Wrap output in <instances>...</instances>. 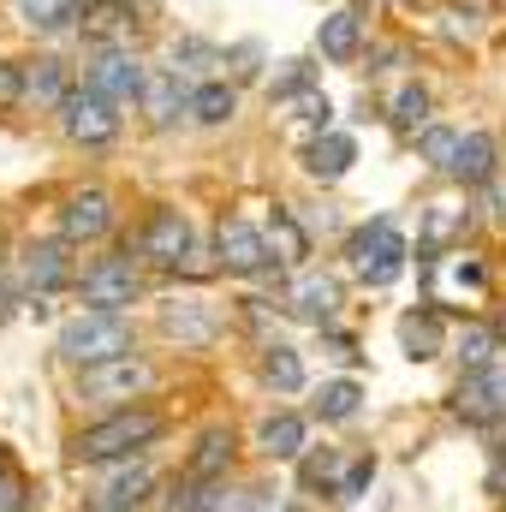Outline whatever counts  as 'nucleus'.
<instances>
[{"label":"nucleus","mask_w":506,"mask_h":512,"mask_svg":"<svg viewBox=\"0 0 506 512\" xmlns=\"http://www.w3.org/2000/svg\"><path fill=\"white\" fill-rule=\"evenodd\" d=\"M346 459H352L346 447H310L292 471H298L304 495H322V501H328V495H334V483H340V471H346Z\"/></svg>","instance_id":"obj_35"},{"label":"nucleus","mask_w":506,"mask_h":512,"mask_svg":"<svg viewBox=\"0 0 506 512\" xmlns=\"http://www.w3.org/2000/svg\"><path fill=\"white\" fill-rule=\"evenodd\" d=\"M137 352V316L126 310H72L54 334V358L78 376V370H96V364H114Z\"/></svg>","instance_id":"obj_2"},{"label":"nucleus","mask_w":506,"mask_h":512,"mask_svg":"<svg viewBox=\"0 0 506 512\" xmlns=\"http://www.w3.org/2000/svg\"><path fill=\"white\" fill-rule=\"evenodd\" d=\"M78 245H66L60 233L54 239H30V245H18L12 256V274H18V292H24V304L30 298H54V292H72L78 286Z\"/></svg>","instance_id":"obj_11"},{"label":"nucleus","mask_w":506,"mask_h":512,"mask_svg":"<svg viewBox=\"0 0 506 512\" xmlns=\"http://www.w3.org/2000/svg\"><path fill=\"white\" fill-rule=\"evenodd\" d=\"M399 66H411V48H405V42H370V48H364V72H370V78H387V72H399Z\"/></svg>","instance_id":"obj_43"},{"label":"nucleus","mask_w":506,"mask_h":512,"mask_svg":"<svg viewBox=\"0 0 506 512\" xmlns=\"http://www.w3.org/2000/svg\"><path fill=\"white\" fill-rule=\"evenodd\" d=\"M477 203H483L489 227H501V233H506V173L495 179V185H483V191H477Z\"/></svg>","instance_id":"obj_46"},{"label":"nucleus","mask_w":506,"mask_h":512,"mask_svg":"<svg viewBox=\"0 0 506 512\" xmlns=\"http://www.w3.org/2000/svg\"><path fill=\"white\" fill-rule=\"evenodd\" d=\"M167 411L155 399H137L120 411H96L90 423H78L66 435V465L72 471H96V465H120V459H143L167 441Z\"/></svg>","instance_id":"obj_1"},{"label":"nucleus","mask_w":506,"mask_h":512,"mask_svg":"<svg viewBox=\"0 0 506 512\" xmlns=\"http://www.w3.org/2000/svg\"><path fill=\"white\" fill-rule=\"evenodd\" d=\"M54 233L66 239V245H78V251H96V245H108L114 233H120V203H114V191L108 185H72L60 203H54Z\"/></svg>","instance_id":"obj_9"},{"label":"nucleus","mask_w":506,"mask_h":512,"mask_svg":"<svg viewBox=\"0 0 506 512\" xmlns=\"http://www.w3.org/2000/svg\"><path fill=\"white\" fill-rule=\"evenodd\" d=\"M381 459L364 447V453H352L346 459V471H340V483H334V495H328V507H352V501H364L370 495V483H376Z\"/></svg>","instance_id":"obj_38"},{"label":"nucleus","mask_w":506,"mask_h":512,"mask_svg":"<svg viewBox=\"0 0 506 512\" xmlns=\"http://www.w3.org/2000/svg\"><path fill=\"white\" fill-rule=\"evenodd\" d=\"M268 245H274V256H280L292 274L310 268V251H316V239H310V227L298 221L292 203H274V209H268Z\"/></svg>","instance_id":"obj_28"},{"label":"nucleus","mask_w":506,"mask_h":512,"mask_svg":"<svg viewBox=\"0 0 506 512\" xmlns=\"http://www.w3.org/2000/svg\"><path fill=\"white\" fill-rule=\"evenodd\" d=\"M203 495H209V483H197V477H167L161 483V495H155V507L149 512H203Z\"/></svg>","instance_id":"obj_40"},{"label":"nucleus","mask_w":506,"mask_h":512,"mask_svg":"<svg viewBox=\"0 0 506 512\" xmlns=\"http://www.w3.org/2000/svg\"><path fill=\"white\" fill-rule=\"evenodd\" d=\"M256 501H262V483L227 477V483H209V495H203V512H256Z\"/></svg>","instance_id":"obj_39"},{"label":"nucleus","mask_w":506,"mask_h":512,"mask_svg":"<svg viewBox=\"0 0 506 512\" xmlns=\"http://www.w3.org/2000/svg\"><path fill=\"white\" fill-rule=\"evenodd\" d=\"M298 161H304V179H310V185L334 191V185L358 167V137H352L346 126L316 131V137H304V143H298Z\"/></svg>","instance_id":"obj_19"},{"label":"nucleus","mask_w":506,"mask_h":512,"mask_svg":"<svg viewBox=\"0 0 506 512\" xmlns=\"http://www.w3.org/2000/svg\"><path fill=\"white\" fill-rule=\"evenodd\" d=\"M161 387V364L149 352H126L114 364H96V370H78L72 382V399L90 405V411H120V405H137V399H155Z\"/></svg>","instance_id":"obj_5"},{"label":"nucleus","mask_w":506,"mask_h":512,"mask_svg":"<svg viewBox=\"0 0 506 512\" xmlns=\"http://www.w3.org/2000/svg\"><path fill=\"white\" fill-rule=\"evenodd\" d=\"M441 262L453 268V280H459V286H471V292H489V262H483V251H465V245H459V251H447Z\"/></svg>","instance_id":"obj_42"},{"label":"nucleus","mask_w":506,"mask_h":512,"mask_svg":"<svg viewBox=\"0 0 506 512\" xmlns=\"http://www.w3.org/2000/svg\"><path fill=\"white\" fill-rule=\"evenodd\" d=\"M435 30H441L453 48H477L483 30H489V12H483V6H465V0H441V6H435Z\"/></svg>","instance_id":"obj_34"},{"label":"nucleus","mask_w":506,"mask_h":512,"mask_svg":"<svg viewBox=\"0 0 506 512\" xmlns=\"http://www.w3.org/2000/svg\"><path fill=\"white\" fill-rule=\"evenodd\" d=\"M54 126H60V137H66L72 149H114V143H120V131H126V108L78 84V90H72V102L54 114Z\"/></svg>","instance_id":"obj_12"},{"label":"nucleus","mask_w":506,"mask_h":512,"mask_svg":"<svg viewBox=\"0 0 506 512\" xmlns=\"http://www.w3.org/2000/svg\"><path fill=\"white\" fill-rule=\"evenodd\" d=\"M137 36H143L137 0H90L84 6V24H78L84 48H137Z\"/></svg>","instance_id":"obj_21"},{"label":"nucleus","mask_w":506,"mask_h":512,"mask_svg":"<svg viewBox=\"0 0 506 512\" xmlns=\"http://www.w3.org/2000/svg\"><path fill=\"white\" fill-rule=\"evenodd\" d=\"M465 6H483V12H495V0H465Z\"/></svg>","instance_id":"obj_51"},{"label":"nucleus","mask_w":506,"mask_h":512,"mask_svg":"<svg viewBox=\"0 0 506 512\" xmlns=\"http://www.w3.org/2000/svg\"><path fill=\"white\" fill-rule=\"evenodd\" d=\"M6 465H12V459H6V447H0V471H6Z\"/></svg>","instance_id":"obj_53"},{"label":"nucleus","mask_w":506,"mask_h":512,"mask_svg":"<svg viewBox=\"0 0 506 512\" xmlns=\"http://www.w3.org/2000/svg\"><path fill=\"white\" fill-rule=\"evenodd\" d=\"M227 334V310L203 292H167L155 304V340L167 352H215Z\"/></svg>","instance_id":"obj_6"},{"label":"nucleus","mask_w":506,"mask_h":512,"mask_svg":"<svg viewBox=\"0 0 506 512\" xmlns=\"http://www.w3.org/2000/svg\"><path fill=\"white\" fill-rule=\"evenodd\" d=\"M495 441H501V447H506V429H501V435H495Z\"/></svg>","instance_id":"obj_55"},{"label":"nucleus","mask_w":506,"mask_h":512,"mask_svg":"<svg viewBox=\"0 0 506 512\" xmlns=\"http://www.w3.org/2000/svg\"><path fill=\"white\" fill-rule=\"evenodd\" d=\"M292 120H298V131H304V137L334 131V102H328L322 90H310V96H298V102H292ZM304 137H298V143H304Z\"/></svg>","instance_id":"obj_41"},{"label":"nucleus","mask_w":506,"mask_h":512,"mask_svg":"<svg viewBox=\"0 0 506 512\" xmlns=\"http://www.w3.org/2000/svg\"><path fill=\"white\" fill-rule=\"evenodd\" d=\"M256 60H262V48H256V42H233V48H227V66H233V72H239L245 84H251L256 72H262ZM239 78H233V84H239Z\"/></svg>","instance_id":"obj_47"},{"label":"nucleus","mask_w":506,"mask_h":512,"mask_svg":"<svg viewBox=\"0 0 506 512\" xmlns=\"http://www.w3.org/2000/svg\"><path fill=\"white\" fill-rule=\"evenodd\" d=\"M0 512H36V507H30V483H24V471H18V465H6V471H0Z\"/></svg>","instance_id":"obj_44"},{"label":"nucleus","mask_w":506,"mask_h":512,"mask_svg":"<svg viewBox=\"0 0 506 512\" xmlns=\"http://www.w3.org/2000/svg\"><path fill=\"white\" fill-rule=\"evenodd\" d=\"M18 304H24V292H18V274H12V268H0V328L12 322V310H18Z\"/></svg>","instance_id":"obj_49"},{"label":"nucleus","mask_w":506,"mask_h":512,"mask_svg":"<svg viewBox=\"0 0 506 512\" xmlns=\"http://www.w3.org/2000/svg\"><path fill=\"white\" fill-rule=\"evenodd\" d=\"M453 364H459V376H483V370H495L506 358L501 346V328H495V316H465L459 328H453Z\"/></svg>","instance_id":"obj_23"},{"label":"nucleus","mask_w":506,"mask_h":512,"mask_svg":"<svg viewBox=\"0 0 506 512\" xmlns=\"http://www.w3.org/2000/svg\"><path fill=\"white\" fill-rule=\"evenodd\" d=\"M126 245L143 268L173 274V268L191 256V245H197V227H191V215H185L179 203H149V209L137 215V227H131Z\"/></svg>","instance_id":"obj_8"},{"label":"nucleus","mask_w":506,"mask_h":512,"mask_svg":"<svg viewBox=\"0 0 506 512\" xmlns=\"http://www.w3.org/2000/svg\"><path fill=\"white\" fill-rule=\"evenodd\" d=\"M346 6H352L358 18H376V12H381V0H346Z\"/></svg>","instance_id":"obj_50"},{"label":"nucleus","mask_w":506,"mask_h":512,"mask_svg":"<svg viewBox=\"0 0 506 512\" xmlns=\"http://www.w3.org/2000/svg\"><path fill=\"white\" fill-rule=\"evenodd\" d=\"M215 256H221V274L227 280H262L274 292L292 280V268L268 245V227H256L251 215H221L215 221Z\"/></svg>","instance_id":"obj_4"},{"label":"nucleus","mask_w":506,"mask_h":512,"mask_svg":"<svg viewBox=\"0 0 506 512\" xmlns=\"http://www.w3.org/2000/svg\"><path fill=\"white\" fill-rule=\"evenodd\" d=\"M393 233H399V221H393V215H370V221L346 227V233H340V256H346V268L358 274L376 251H387V239H393Z\"/></svg>","instance_id":"obj_33"},{"label":"nucleus","mask_w":506,"mask_h":512,"mask_svg":"<svg viewBox=\"0 0 506 512\" xmlns=\"http://www.w3.org/2000/svg\"><path fill=\"white\" fill-rule=\"evenodd\" d=\"M149 72H155V66H149L137 48H84V54H78V84L96 90V96H108V102H120L126 114L143 102Z\"/></svg>","instance_id":"obj_10"},{"label":"nucleus","mask_w":506,"mask_h":512,"mask_svg":"<svg viewBox=\"0 0 506 512\" xmlns=\"http://www.w3.org/2000/svg\"><path fill=\"white\" fill-rule=\"evenodd\" d=\"M495 328H501V346H506V310H501V316H495Z\"/></svg>","instance_id":"obj_52"},{"label":"nucleus","mask_w":506,"mask_h":512,"mask_svg":"<svg viewBox=\"0 0 506 512\" xmlns=\"http://www.w3.org/2000/svg\"><path fill=\"white\" fill-rule=\"evenodd\" d=\"M221 60H227V48H221V42H209V36H191V30H185V36H173V42H167V60H161V66H173V72H185L191 84H203Z\"/></svg>","instance_id":"obj_31"},{"label":"nucleus","mask_w":506,"mask_h":512,"mask_svg":"<svg viewBox=\"0 0 506 512\" xmlns=\"http://www.w3.org/2000/svg\"><path fill=\"white\" fill-rule=\"evenodd\" d=\"M471 221H477V209H453V203H429L423 209V233H417V262H435V256H447L465 233H471Z\"/></svg>","instance_id":"obj_27"},{"label":"nucleus","mask_w":506,"mask_h":512,"mask_svg":"<svg viewBox=\"0 0 506 512\" xmlns=\"http://www.w3.org/2000/svg\"><path fill=\"white\" fill-rule=\"evenodd\" d=\"M72 298H78V310H126V316H131L137 304H149L143 262L131 256V245L90 256V262L78 268V286H72Z\"/></svg>","instance_id":"obj_3"},{"label":"nucleus","mask_w":506,"mask_h":512,"mask_svg":"<svg viewBox=\"0 0 506 512\" xmlns=\"http://www.w3.org/2000/svg\"><path fill=\"white\" fill-rule=\"evenodd\" d=\"M256 376H262L268 393H280V399H292V393H304V387H310L304 352H298L292 340H268V346H256Z\"/></svg>","instance_id":"obj_26"},{"label":"nucleus","mask_w":506,"mask_h":512,"mask_svg":"<svg viewBox=\"0 0 506 512\" xmlns=\"http://www.w3.org/2000/svg\"><path fill=\"white\" fill-rule=\"evenodd\" d=\"M18 24L36 36V42H78V24H84V0H12Z\"/></svg>","instance_id":"obj_24"},{"label":"nucleus","mask_w":506,"mask_h":512,"mask_svg":"<svg viewBox=\"0 0 506 512\" xmlns=\"http://www.w3.org/2000/svg\"><path fill=\"white\" fill-rule=\"evenodd\" d=\"M239 453H245V447H239V429H233V423H209V429L191 435L179 471L197 477V483H227V477H239Z\"/></svg>","instance_id":"obj_17"},{"label":"nucleus","mask_w":506,"mask_h":512,"mask_svg":"<svg viewBox=\"0 0 506 512\" xmlns=\"http://www.w3.org/2000/svg\"><path fill=\"white\" fill-rule=\"evenodd\" d=\"M72 90H78V60L72 54H60V48L24 54V108L30 114H48L54 120L72 102Z\"/></svg>","instance_id":"obj_13"},{"label":"nucleus","mask_w":506,"mask_h":512,"mask_svg":"<svg viewBox=\"0 0 506 512\" xmlns=\"http://www.w3.org/2000/svg\"><path fill=\"white\" fill-rule=\"evenodd\" d=\"M459 137H465V126L435 120V126H423L417 137H411V149H417V161H423L429 173H447V167H453V155H459Z\"/></svg>","instance_id":"obj_37"},{"label":"nucleus","mask_w":506,"mask_h":512,"mask_svg":"<svg viewBox=\"0 0 506 512\" xmlns=\"http://www.w3.org/2000/svg\"><path fill=\"white\" fill-rule=\"evenodd\" d=\"M280 304L292 310V322H304V328H334L340 322V310H346V286L328 274V268H298L286 286H280Z\"/></svg>","instance_id":"obj_14"},{"label":"nucleus","mask_w":506,"mask_h":512,"mask_svg":"<svg viewBox=\"0 0 506 512\" xmlns=\"http://www.w3.org/2000/svg\"><path fill=\"white\" fill-rule=\"evenodd\" d=\"M405 268H411V239H405V233H393V239H387V251H376L364 268H358V286H364V292H387Z\"/></svg>","instance_id":"obj_36"},{"label":"nucleus","mask_w":506,"mask_h":512,"mask_svg":"<svg viewBox=\"0 0 506 512\" xmlns=\"http://www.w3.org/2000/svg\"><path fill=\"white\" fill-rule=\"evenodd\" d=\"M322 346H334V358H346V364H364V352H358V340L334 322V328H322Z\"/></svg>","instance_id":"obj_48"},{"label":"nucleus","mask_w":506,"mask_h":512,"mask_svg":"<svg viewBox=\"0 0 506 512\" xmlns=\"http://www.w3.org/2000/svg\"><path fill=\"white\" fill-rule=\"evenodd\" d=\"M191 78L185 72H173V66H155L149 72V90H143V102H137V114H143V126L149 131H173L191 120Z\"/></svg>","instance_id":"obj_22"},{"label":"nucleus","mask_w":506,"mask_h":512,"mask_svg":"<svg viewBox=\"0 0 506 512\" xmlns=\"http://www.w3.org/2000/svg\"><path fill=\"white\" fill-rule=\"evenodd\" d=\"M506 173V149H501V131L489 126H465V137H459V155H453V167L441 173L447 185H459L465 197H477L483 185H495Z\"/></svg>","instance_id":"obj_15"},{"label":"nucleus","mask_w":506,"mask_h":512,"mask_svg":"<svg viewBox=\"0 0 506 512\" xmlns=\"http://www.w3.org/2000/svg\"><path fill=\"white\" fill-rule=\"evenodd\" d=\"M370 48V18H358L352 6H328L316 18V60L322 66H358Z\"/></svg>","instance_id":"obj_20"},{"label":"nucleus","mask_w":506,"mask_h":512,"mask_svg":"<svg viewBox=\"0 0 506 512\" xmlns=\"http://www.w3.org/2000/svg\"><path fill=\"white\" fill-rule=\"evenodd\" d=\"M364 411V382L358 376H328V382L310 393V417L322 423V429H340V423H352Z\"/></svg>","instance_id":"obj_29"},{"label":"nucleus","mask_w":506,"mask_h":512,"mask_svg":"<svg viewBox=\"0 0 506 512\" xmlns=\"http://www.w3.org/2000/svg\"><path fill=\"white\" fill-rule=\"evenodd\" d=\"M239 120V84L233 78H203L191 90V126L203 131H227Z\"/></svg>","instance_id":"obj_30"},{"label":"nucleus","mask_w":506,"mask_h":512,"mask_svg":"<svg viewBox=\"0 0 506 512\" xmlns=\"http://www.w3.org/2000/svg\"><path fill=\"white\" fill-rule=\"evenodd\" d=\"M286 512H310V507H298V501H292V507H286Z\"/></svg>","instance_id":"obj_54"},{"label":"nucleus","mask_w":506,"mask_h":512,"mask_svg":"<svg viewBox=\"0 0 506 512\" xmlns=\"http://www.w3.org/2000/svg\"><path fill=\"white\" fill-rule=\"evenodd\" d=\"M310 411H298V405H274L262 423H256L251 435V453L262 465H298L304 453H310Z\"/></svg>","instance_id":"obj_16"},{"label":"nucleus","mask_w":506,"mask_h":512,"mask_svg":"<svg viewBox=\"0 0 506 512\" xmlns=\"http://www.w3.org/2000/svg\"><path fill=\"white\" fill-rule=\"evenodd\" d=\"M0 108H24V60H0Z\"/></svg>","instance_id":"obj_45"},{"label":"nucleus","mask_w":506,"mask_h":512,"mask_svg":"<svg viewBox=\"0 0 506 512\" xmlns=\"http://www.w3.org/2000/svg\"><path fill=\"white\" fill-rule=\"evenodd\" d=\"M310 90H316V54H292V60H280V72L262 84L268 108H292V102L310 96Z\"/></svg>","instance_id":"obj_32"},{"label":"nucleus","mask_w":506,"mask_h":512,"mask_svg":"<svg viewBox=\"0 0 506 512\" xmlns=\"http://www.w3.org/2000/svg\"><path fill=\"white\" fill-rule=\"evenodd\" d=\"M381 120H387L393 137H405V143H411L423 126H435V90H429L423 78H405V84L381 102Z\"/></svg>","instance_id":"obj_25"},{"label":"nucleus","mask_w":506,"mask_h":512,"mask_svg":"<svg viewBox=\"0 0 506 512\" xmlns=\"http://www.w3.org/2000/svg\"><path fill=\"white\" fill-rule=\"evenodd\" d=\"M393 334H399V352H405L411 364H435V358L453 346V328H447V310H441V298H423V304L399 310Z\"/></svg>","instance_id":"obj_18"},{"label":"nucleus","mask_w":506,"mask_h":512,"mask_svg":"<svg viewBox=\"0 0 506 512\" xmlns=\"http://www.w3.org/2000/svg\"><path fill=\"white\" fill-rule=\"evenodd\" d=\"M161 471L155 459H120V465H96L90 471V489H84V507L78 512H149L161 495Z\"/></svg>","instance_id":"obj_7"}]
</instances>
